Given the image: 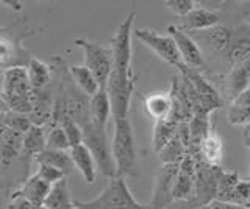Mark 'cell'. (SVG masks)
Listing matches in <instances>:
<instances>
[{"mask_svg":"<svg viewBox=\"0 0 250 209\" xmlns=\"http://www.w3.org/2000/svg\"><path fill=\"white\" fill-rule=\"evenodd\" d=\"M244 145L247 149H250V136L247 133H244ZM249 180H250V176H249Z\"/></svg>","mask_w":250,"mask_h":209,"instance_id":"obj_40","label":"cell"},{"mask_svg":"<svg viewBox=\"0 0 250 209\" xmlns=\"http://www.w3.org/2000/svg\"><path fill=\"white\" fill-rule=\"evenodd\" d=\"M23 133L0 123V162L8 167L22 156Z\"/></svg>","mask_w":250,"mask_h":209,"instance_id":"obj_15","label":"cell"},{"mask_svg":"<svg viewBox=\"0 0 250 209\" xmlns=\"http://www.w3.org/2000/svg\"><path fill=\"white\" fill-rule=\"evenodd\" d=\"M77 47H80L84 53V64L94 74L100 89L106 88V83L113 71V52L109 47H104L97 42L77 38L74 41Z\"/></svg>","mask_w":250,"mask_h":209,"instance_id":"obj_8","label":"cell"},{"mask_svg":"<svg viewBox=\"0 0 250 209\" xmlns=\"http://www.w3.org/2000/svg\"><path fill=\"white\" fill-rule=\"evenodd\" d=\"M111 153L116 162L117 176L125 178L133 175L136 169V142L135 131L128 117L114 119V134L111 142Z\"/></svg>","mask_w":250,"mask_h":209,"instance_id":"obj_4","label":"cell"},{"mask_svg":"<svg viewBox=\"0 0 250 209\" xmlns=\"http://www.w3.org/2000/svg\"><path fill=\"white\" fill-rule=\"evenodd\" d=\"M77 209H147V205H141L130 192L127 181L122 176L109 180L106 188L96 198L89 201L75 200Z\"/></svg>","mask_w":250,"mask_h":209,"instance_id":"obj_5","label":"cell"},{"mask_svg":"<svg viewBox=\"0 0 250 209\" xmlns=\"http://www.w3.org/2000/svg\"><path fill=\"white\" fill-rule=\"evenodd\" d=\"M221 24V14L217 11L208 8V6H202L200 2L195 8L180 19V28L186 33H195V32H203V30L213 28Z\"/></svg>","mask_w":250,"mask_h":209,"instance_id":"obj_14","label":"cell"},{"mask_svg":"<svg viewBox=\"0 0 250 209\" xmlns=\"http://www.w3.org/2000/svg\"><path fill=\"white\" fill-rule=\"evenodd\" d=\"M33 209H49V208H47L45 205H41V206H35Z\"/></svg>","mask_w":250,"mask_h":209,"instance_id":"obj_41","label":"cell"},{"mask_svg":"<svg viewBox=\"0 0 250 209\" xmlns=\"http://www.w3.org/2000/svg\"><path fill=\"white\" fill-rule=\"evenodd\" d=\"M189 35L194 38V41L199 44L200 49H207L211 53H216V55H225L230 49L233 32L229 27L219 24L213 28L203 30V32L189 33Z\"/></svg>","mask_w":250,"mask_h":209,"instance_id":"obj_12","label":"cell"},{"mask_svg":"<svg viewBox=\"0 0 250 209\" xmlns=\"http://www.w3.org/2000/svg\"><path fill=\"white\" fill-rule=\"evenodd\" d=\"M164 5L178 19H183L199 5V2H194V0H166Z\"/></svg>","mask_w":250,"mask_h":209,"instance_id":"obj_34","label":"cell"},{"mask_svg":"<svg viewBox=\"0 0 250 209\" xmlns=\"http://www.w3.org/2000/svg\"><path fill=\"white\" fill-rule=\"evenodd\" d=\"M227 119L231 125L250 127V89L227 103Z\"/></svg>","mask_w":250,"mask_h":209,"instance_id":"obj_22","label":"cell"},{"mask_svg":"<svg viewBox=\"0 0 250 209\" xmlns=\"http://www.w3.org/2000/svg\"><path fill=\"white\" fill-rule=\"evenodd\" d=\"M109 115H111V103L105 89H100L89 100V119L92 125L99 128H106Z\"/></svg>","mask_w":250,"mask_h":209,"instance_id":"obj_23","label":"cell"},{"mask_svg":"<svg viewBox=\"0 0 250 209\" xmlns=\"http://www.w3.org/2000/svg\"><path fill=\"white\" fill-rule=\"evenodd\" d=\"M38 164H47L55 169L61 170L66 176L70 173V170L74 167V162L70 159L69 152H60V150H44L35 158Z\"/></svg>","mask_w":250,"mask_h":209,"instance_id":"obj_28","label":"cell"},{"mask_svg":"<svg viewBox=\"0 0 250 209\" xmlns=\"http://www.w3.org/2000/svg\"><path fill=\"white\" fill-rule=\"evenodd\" d=\"M186 154H188V147L182 141V136L178 134L177 130V134L164 145V149L158 153V156L163 164H180Z\"/></svg>","mask_w":250,"mask_h":209,"instance_id":"obj_29","label":"cell"},{"mask_svg":"<svg viewBox=\"0 0 250 209\" xmlns=\"http://www.w3.org/2000/svg\"><path fill=\"white\" fill-rule=\"evenodd\" d=\"M35 175H38L42 181H45L47 184H50V186H55L57 183H60L61 180L67 178L64 173L61 172V170L55 169L52 166H47V164H39L38 172Z\"/></svg>","mask_w":250,"mask_h":209,"instance_id":"obj_35","label":"cell"},{"mask_svg":"<svg viewBox=\"0 0 250 209\" xmlns=\"http://www.w3.org/2000/svg\"><path fill=\"white\" fill-rule=\"evenodd\" d=\"M27 75H28V81L33 91L44 89L47 86H50V83H52L50 66L35 57L31 58L30 63L27 64Z\"/></svg>","mask_w":250,"mask_h":209,"instance_id":"obj_25","label":"cell"},{"mask_svg":"<svg viewBox=\"0 0 250 209\" xmlns=\"http://www.w3.org/2000/svg\"><path fill=\"white\" fill-rule=\"evenodd\" d=\"M69 154H70V159H72V162H74V167L78 169V172L82 173L84 181L88 184H92L94 181H96L97 166H96V161H94L91 152L86 149L83 144H80L78 147L70 149Z\"/></svg>","mask_w":250,"mask_h":209,"instance_id":"obj_21","label":"cell"},{"mask_svg":"<svg viewBox=\"0 0 250 209\" xmlns=\"http://www.w3.org/2000/svg\"><path fill=\"white\" fill-rule=\"evenodd\" d=\"M247 134L250 136V127H247Z\"/></svg>","mask_w":250,"mask_h":209,"instance_id":"obj_42","label":"cell"},{"mask_svg":"<svg viewBox=\"0 0 250 209\" xmlns=\"http://www.w3.org/2000/svg\"><path fill=\"white\" fill-rule=\"evenodd\" d=\"M0 123L5 127H10L16 131H21V133L25 134L28 128L31 127V122L28 119V115L25 114H18V113H13V111H8L5 110L0 115Z\"/></svg>","mask_w":250,"mask_h":209,"instance_id":"obj_33","label":"cell"},{"mask_svg":"<svg viewBox=\"0 0 250 209\" xmlns=\"http://www.w3.org/2000/svg\"><path fill=\"white\" fill-rule=\"evenodd\" d=\"M44 28L28 30V18H21L10 25L0 27V71L11 67H27L33 55L23 47V39L35 36Z\"/></svg>","mask_w":250,"mask_h":209,"instance_id":"obj_2","label":"cell"},{"mask_svg":"<svg viewBox=\"0 0 250 209\" xmlns=\"http://www.w3.org/2000/svg\"><path fill=\"white\" fill-rule=\"evenodd\" d=\"M83 130V145L91 152L99 172L113 180L117 176L116 162L111 153V144L108 142L106 128H99L92 123H86Z\"/></svg>","mask_w":250,"mask_h":209,"instance_id":"obj_6","label":"cell"},{"mask_svg":"<svg viewBox=\"0 0 250 209\" xmlns=\"http://www.w3.org/2000/svg\"><path fill=\"white\" fill-rule=\"evenodd\" d=\"M45 149L47 150H60V152H69L70 150L64 130H62L60 125H49L47 127Z\"/></svg>","mask_w":250,"mask_h":209,"instance_id":"obj_31","label":"cell"},{"mask_svg":"<svg viewBox=\"0 0 250 209\" xmlns=\"http://www.w3.org/2000/svg\"><path fill=\"white\" fill-rule=\"evenodd\" d=\"M144 110L155 122L166 120L172 114V98L169 92H152L144 97Z\"/></svg>","mask_w":250,"mask_h":209,"instance_id":"obj_20","label":"cell"},{"mask_svg":"<svg viewBox=\"0 0 250 209\" xmlns=\"http://www.w3.org/2000/svg\"><path fill=\"white\" fill-rule=\"evenodd\" d=\"M246 206H247V208H249V209H250V203H247V205H246Z\"/></svg>","mask_w":250,"mask_h":209,"instance_id":"obj_44","label":"cell"},{"mask_svg":"<svg viewBox=\"0 0 250 209\" xmlns=\"http://www.w3.org/2000/svg\"><path fill=\"white\" fill-rule=\"evenodd\" d=\"M227 63L236 66L250 59V25H242L236 28L231 35V44L225 53Z\"/></svg>","mask_w":250,"mask_h":209,"instance_id":"obj_16","label":"cell"},{"mask_svg":"<svg viewBox=\"0 0 250 209\" xmlns=\"http://www.w3.org/2000/svg\"><path fill=\"white\" fill-rule=\"evenodd\" d=\"M217 200L227 201V203L233 205H242L246 206L250 203V180H239L231 189L224 190L217 195Z\"/></svg>","mask_w":250,"mask_h":209,"instance_id":"obj_30","label":"cell"},{"mask_svg":"<svg viewBox=\"0 0 250 209\" xmlns=\"http://www.w3.org/2000/svg\"><path fill=\"white\" fill-rule=\"evenodd\" d=\"M133 35L166 64L175 67L182 75L188 72V67L185 66L182 57H180L177 44L170 35H160L155 30H148V28L133 30Z\"/></svg>","mask_w":250,"mask_h":209,"instance_id":"obj_7","label":"cell"},{"mask_svg":"<svg viewBox=\"0 0 250 209\" xmlns=\"http://www.w3.org/2000/svg\"><path fill=\"white\" fill-rule=\"evenodd\" d=\"M209 208H211V209H249L247 206L227 203V201H221V200H214L213 203L209 205Z\"/></svg>","mask_w":250,"mask_h":209,"instance_id":"obj_37","label":"cell"},{"mask_svg":"<svg viewBox=\"0 0 250 209\" xmlns=\"http://www.w3.org/2000/svg\"><path fill=\"white\" fill-rule=\"evenodd\" d=\"M250 89V59L231 66L230 71L222 78V98L231 102L242 92Z\"/></svg>","mask_w":250,"mask_h":209,"instance_id":"obj_13","label":"cell"},{"mask_svg":"<svg viewBox=\"0 0 250 209\" xmlns=\"http://www.w3.org/2000/svg\"><path fill=\"white\" fill-rule=\"evenodd\" d=\"M0 105H2V103H0ZM5 110H2V108H0V115H2V113H3Z\"/></svg>","mask_w":250,"mask_h":209,"instance_id":"obj_43","label":"cell"},{"mask_svg":"<svg viewBox=\"0 0 250 209\" xmlns=\"http://www.w3.org/2000/svg\"><path fill=\"white\" fill-rule=\"evenodd\" d=\"M45 141H47V127L31 125L27 133L23 134L22 156L25 159L27 167L30 164V158H36L39 153L45 150Z\"/></svg>","mask_w":250,"mask_h":209,"instance_id":"obj_19","label":"cell"},{"mask_svg":"<svg viewBox=\"0 0 250 209\" xmlns=\"http://www.w3.org/2000/svg\"><path fill=\"white\" fill-rule=\"evenodd\" d=\"M69 75H70V78H72V81L77 84V88L89 98L92 95H96L100 91L96 76H94V74L86 66H70Z\"/></svg>","mask_w":250,"mask_h":209,"instance_id":"obj_26","label":"cell"},{"mask_svg":"<svg viewBox=\"0 0 250 209\" xmlns=\"http://www.w3.org/2000/svg\"><path fill=\"white\" fill-rule=\"evenodd\" d=\"M167 35L174 38L177 49L180 52V57H182L183 63L188 69H191V71H199V69L207 67L203 52L189 33L183 32L178 25H169Z\"/></svg>","mask_w":250,"mask_h":209,"instance_id":"obj_10","label":"cell"},{"mask_svg":"<svg viewBox=\"0 0 250 209\" xmlns=\"http://www.w3.org/2000/svg\"><path fill=\"white\" fill-rule=\"evenodd\" d=\"M136 13L131 11L121 25L116 28L109 49L113 52V71L106 83V94L111 103V115L114 119L128 117L131 97L135 92L136 76L131 69V36Z\"/></svg>","mask_w":250,"mask_h":209,"instance_id":"obj_1","label":"cell"},{"mask_svg":"<svg viewBox=\"0 0 250 209\" xmlns=\"http://www.w3.org/2000/svg\"><path fill=\"white\" fill-rule=\"evenodd\" d=\"M33 89L28 81L27 67H11L0 75V103L8 111L25 114L31 113Z\"/></svg>","mask_w":250,"mask_h":209,"instance_id":"obj_3","label":"cell"},{"mask_svg":"<svg viewBox=\"0 0 250 209\" xmlns=\"http://www.w3.org/2000/svg\"><path fill=\"white\" fill-rule=\"evenodd\" d=\"M180 123L175 122L174 119H166V120H160V122H155V127H153V136H152V147H153V152L158 154L164 145H166L172 137L177 134V130H178Z\"/></svg>","mask_w":250,"mask_h":209,"instance_id":"obj_27","label":"cell"},{"mask_svg":"<svg viewBox=\"0 0 250 209\" xmlns=\"http://www.w3.org/2000/svg\"><path fill=\"white\" fill-rule=\"evenodd\" d=\"M178 173V164H163L155 175L152 198L147 203V209H167L172 203L174 183Z\"/></svg>","mask_w":250,"mask_h":209,"instance_id":"obj_9","label":"cell"},{"mask_svg":"<svg viewBox=\"0 0 250 209\" xmlns=\"http://www.w3.org/2000/svg\"><path fill=\"white\" fill-rule=\"evenodd\" d=\"M50 189H52L50 184L42 181L38 175H31L23 181L22 188L14 190L13 193L28 200L33 206H41V205H44L47 195L50 193Z\"/></svg>","mask_w":250,"mask_h":209,"instance_id":"obj_18","label":"cell"},{"mask_svg":"<svg viewBox=\"0 0 250 209\" xmlns=\"http://www.w3.org/2000/svg\"><path fill=\"white\" fill-rule=\"evenodd\" d=\"M44 205L49 209H77L75 201L70 197L67 178L52 186L50 193L47 195Z\"/></svg>","mask_w":250,"mask_h":209,"instance_id":"obj_24","label":"cell"},{"mask_svg":"<svg viewBox=\"0 0 250 209\" xmlns=\"http://www.w3.org/2000/svg\"><path fill=\"white\" fill-rule=\"evenodd\" d=\"M35 206L30 203L28 200H25L23 197H19V195H14L11 193L10 197V203H8V208L6 209H33Z\"/></svg>","mask_w":250,"mask_h":209,"instance_id":"obj_36","label":"cell"},{"mask_svg":"<svg viewBox=\"0 0 250 209\" xmlns=\"http://www.w3.org/2000/svg\"><path fill=\"white\" fill-rule=\"evenodd\" d=\"M197 158H200L203 162H207L208 166L219 167L224 158V142L222 137L219 136L216 131L214 125L211 127V130L207 133V136L202 139V142L199 145V152L195 154Z\"/></svg>","mask_w":250,"mask_h":209,"instance_id":"obj_17","label":"cell"},{"mask_svg":"<svg viewBox=\"0 0 250 209\" xmlns=\"http://www.w3.org/2000/svg\"><path fill=\"white\" fill-rule=\"evenodd\" d=\"M0 3L8 6V8H11L16 13H21L22 11V3L18 2V0H0Z\"/></svg>","mask_w":250,"mask_h":209,"instance_id":"obj_38","label":"cell"},{"mask_svg":"<svg viewBox=\"0 0 250 209\" xmlns=\"http://www.w3.org/2000/svg\"><path fill=\"white\" fill-rule=\"evenodd\" d=\"M167 209H211L209 205L208 206H199V208H185V206H177L175 203H172Z\"/></svg>","mask_w":250,"mask_h":209,"instance_id":"obj_39","label":"cell"},{"mask_svg":"<svg viewBox=\"0 0 250 209\" xmlns=\"http://www.w3.org/2000/svg\"><path fill=\"white\" fill-rule=\"evenodd\" d=\"M195 197V159L186 154L178 164V173L174 183V203H189Z\"/></svg>","mask_w":250,"mask_h":209,"instance_id":"obj_11","label":"cell"},{"mask_svg":"<svg viewBox=\"0 0 250 209\" xmlns=\"http://www.w3.org/2000/svg\"><path fill=\"white\" fill-rule=\"evenodd\" d=\"M55 125H60L62 130H64L70 149H74V147H78L80 144H83V130L75 120L70 119L69 115L61 117L57 123H55Z\"/></svg>","mask_w":250,"mask_h":209,"instance_id":"obj_32","label":"cell"}]
</instances>
